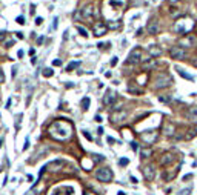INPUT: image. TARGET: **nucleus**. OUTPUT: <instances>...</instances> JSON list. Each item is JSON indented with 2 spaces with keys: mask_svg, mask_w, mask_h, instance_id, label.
<instances>
[{
  "mask_svg": "<svg viewBox=\"0 0 197 195\" xmlns=\"http://www.w3.org/2000/svg\"><path fill=\"white\" fill-rule=\"evenodd\" d=\"M108 143H116V140H114V138H111V137H108Z\"/></svg>",
  "mask_w": 197,
  "mask_h": 195,
  "instance_id": "obj_45",
  "label": "nucleus"
},
{
  "mask_svg": "<svg viewBox=\"0 0 197 195\" xmlns=\"http://www.w3.org/2000/svg\"><path fill=\"white\" fill-rule=\"evenodd\" d=\"M189 178H193V174H188V175H185V177H183V181H186V180H189Z\"/></svg>",
  "mask_w": 197,
  "mask_h": 195,
  "instance_id": "obj_40",
  "label": "nucleus"
},
{
  "mask_svg": "<svg viewBox=\"0 0 197 195\" xmlns=\"http://www.w3.org/2000/svg\"><path fill=\"white\" fill-rule=\"evenodd\" d=\"M176 71H177V74H179V75H182L183 78H186V80H191V82H194V77H193V75H189V74H186V72L183 71L182 68H176Z\"/></svg>",
  "mask_w": 197,
  "mask_h": 195,
  "instance_id": "obj_21",
  "label": "nucleus"
},
{
  "mask_svg": "<svg viewBox=\"0 0 197 195\" xmlns=\"http://www.w3.org/2000/svg\"><path fill=\"white\" fill-rule=\"evenodd\" d=\"M71 131H72V126L66 120H55L48 128L49 135L53 138H55V140H66V138H70L71 137Z\"/></svg>",
  "mask_w": 197,
  "mask_h": 195,
  "instance_id": "obj_1",
  "label": "nucleus"
},
{
  "mask_svg": "<svg viewBox=\"0 0 197 195\" xmlns=\"http://www.w3.org/2000/svg\"><path fill=\"white\" fill-rule=\"evenodd\" d=\"M140 137H142V140H143L146 144H151V143H154L156 140H157V132H156V131L142 132V134H140Z\"/></svg>",
  "mask_w": 197,
  "mask_h": 195,
  "instance_id": "obj_10",
  "label": "nucleus"
},
{
  "mask_svg": "<svg viewBox=\"0 0 197 195\" xmlns=\"http://www.w3.org/2000/svg\"><path fill=\"white\" fill-rule=\"evenodd\" d=\"M2 146H3V140L0 138V148H2Z\"/></svg>",
  "mask_w": 197,
  "mask_h": 195,
  "instance_id": "obj_48",
  "label": "nucleus"
},
{
  "mask_svg": "<svg viewBox=\"0 0 197 195\" xmlns=\"http://www.w3.org/2000/svg\"><path fill=\"white\" fill-rule=\"evenodd\" d=\"M156 65H157V63H156V60H154V58H148L146 62H143V63H142V69H143V71L154 69V68H156Z\"/></svg>",
  "mask_w": 197,
  "mask_h": 195,
  "instance_id": "obj_19",
  "label": "nucleus"
},
{
  "mask_svg": "<svg viewBox=\"0 0 197 195\" xmlns=\"http://www.w3.org/2000/svg\"><path fill=\"white\" fill-rule=\"evenodd\" d=\"M148 52H149L151 57H154V58H156V57H159V55L162 54V48L159 46V45H151V46L148 48Z\"/></svg>",
  "mask_w": 197,
  "mask_h": 195,
  "instance_id": "obj_17",
  "label": "nucleus"
},
{
  "mask_svg": "<svg viewBox=\"0 0 197 195\" xmlns=\"http://www.w3.org/2000/svg\"><path fill=\"white\" fill-rule=\"evenodd\" d=\"M171 83H173V80H171L169 75L160 74V75L154 80V89H163V88H166V86H169Z\"/></svg>",
  "mask_w": 197,
  "mask_h": 195,
  "instance_id": "obj_3",
  "label": "nucleus"
},
{
  "mask_svg": "<svg viewBox=\"0 0 197 195\" xmlns=\"http://www.w3.org/2000/svg\"><path fill=\"white\" fill-rule=\"evenodd\" d=\"M94 120H96V122H97V123H100V122H102V117H100V115H99V114H97V115H96V117H94Z\"/></svg>",
  "mask_w": 197,
  "mask_h": 195,
  "instance_id": "obj_38",
  "label": "nucleus"
},
{
  "mask_svg": "<svg viewBox=\"0 0 197 195\" xmlns=\"http://www.w3.org/2000/svg\"><path fill=\"white\" fill-rule=\"evenodd\" d=\"M83 135H85V137H86L88 140H92V137H91V134L88 132V131H83Z\"/></svg>",
  "mask_w": 197,
  "mask_h": 195,
  "instance_id": "obj_32",
  "label": "nucleus"
},
{
  "mask_svg": "<svg viewBox=\"0 0 197 195\" xmlns=\"http://www.w3.org/2000/svg\"><path fill=\"white\" fill-rule=\"evenodd\" d=\"M171 3H176V2H180V0H169Z\"/></svg>",
  "mask_w": 197,
  "mask_h": 195,
  "instance_id": "obj_47",
  "label": "nucleus"
},
{
  "mask_svg": "<svg viewBox=\"0 0 197 195\" xmlns=\"http://www.w3.org/2000/svg\"><path fill=\"white\" fill-rule=\"evenodd\" d=\"M46 168H48L49 171H53V172H57V171H60V169L63 168V161H62V160H54V161L46 164Z\"/></svg>",
  "mask_w": 197,
  "mask_h": 195,
  "instance_id": "obj_14",
  "label": "nucleus"
},
{
  "mask_svg": "<svg viewBox=\"0 0 197 195\" xmlns=\"http://www.w3.org/2000/svg\"><path fill=\"white\" fill-rule=\"evenodd\" d=\"M53 65L54 66H60V65H62V60H54Z\"/></svg>",
  "mask_w": 197,
  "mask_h": 195,
  "instance_id": "obj_35",
  "label": "nucleus"
},
{
  "mask_svg": "<svg viewBox=\"0 0 197 195\" xmlns=\"http://www.w3.org/2000/svg\"><path fill=\"white\" fill-rule=\"evenodd\" d=\"M90 105H91V98L90 97H83V98H82V109H83V111H88Z\"/></svg>",
  "mask_w": 197,
  "mask_h": 195,
  "instance_id": "obj_22",
  "label": "nucleus"
},
{
  "mask_svg": "<svg viewBox=\"0 0 197 195\" xmlns=\"http://www.w3.org/2000/svg\"><path fill=\"white\" fill-rule=\"evenodd\" d=\"M92 32H94V36H96V37L105 36V34L108 32V26L105 25V23L99 22V23H96V25L92 26Z\"/></svg>",
  "mask_w": 197,
  "mask_h": 195,
  "instance_id": "obj_9",
  "label": "nucleus"
},
{
  "mask_svg": "<svg viewBox=\"0 0 197 195\" xmlns=\"http://www.w3.org/2000/svg\"><path fill=\"white\" fill-rule=\"evenodd\" d=\"M85 195H96V194H92V192H86Z\"/></svg>",
  "mask_w": 197,
  "mask_h": 195,
  "instance_id": "obj_49",
  "label": "nucleus"
},
{
  "mask_svg": "<svg viewBox=\"0 0 197 195\" xmlns=\"http://www.w3.org/2000/svg\"><path fill=\"white\" fill-rule=\"evenodd\" d=\"M169 55H171V58H174V60H183L185 57H186V52H185V49L179 46V45H176V46H173L171 49H169Z\"/></svg>",
  "mask_w": 197,
  "mask_h": 195,
  "instance_id": "obj_5",
  "label": "nucleus"
},
{
  "mask_svg": "<svg viewBox=\"0 0 197 195\" xmlns=\"http://www.w3.org/2000/svg\"><path fill=\"white\" fill-rule=\"evenodd\" d=\"M82 17L92 20V17H94V8H92V5H88V6H85L82 9Z\"/></svg>",
  "mask_w": 197,
  "mask_h": 195,
  "instance_id": "obj_15",
  "label": "nucleus"
},
{
  "mask_svg": "<svg viewBox=\"0 0 197 195\" xmlns=\"http://www.w3.org/2000/svg\"><path fill=\"white\" fill-rule=\"evenodd\" d=\"M16 34H17L18 38H23V34H22V32H16Z\"/></svg>",
  "mask_w": 197,
  "mask_h": 195,
  "instance_id": "obj_46",
  "label": "nucleus"
},
{
  "mask_svg": "<svg viewBox=\"0 0 197 195\" xmlns=\"http://www.w3.org/2000/svg\"><path fill=\"white\" fill-rule=\"evenodd\" d=\"M42 22H43V18H42V17H37L36 18V25H37V26H40V25H42Z\"/></svg>",
  "mask_w": 197,
  "mask_h": 195,
  "instance_id": "obj_33",
  "label": "nucleus"
},
{
  "mask_svg": "<svg viewBox=\"0 0 197 195\" xmlns=\"http://www.w3.org/2000/svg\"><path fill=\"white\" fill-rule=\"evenodd\" d=\"M117 195H125V192H122V191H120V192H119Z\"/></svg>",
  "mask_w": 197,
  "mask_h": 195,
  "instance_id": "obj_50",
  "label": "nucleus"
},
{
  "mask_svg": "<svg viewBox=\"0 0 197 195\" xmlns=\"http://www.w3.org/2000/svg\"><path fill=\"white\" fill-rule=\"evenodd\" d=\"M97 180H99V181H103V183H109V181L112 180L111 169H108V168L99 169V171H97Z\"/></svg>",
  "mask_w": 197,
  "mask_h": 195,
  "instance_id": "obj_6",
  "label": "nucleus"
},
{
  "mask_svg": "<svg viewBox=\"0 0 197 195\" xmlns=\"http://www.w3.org/2000/svg\"><path fill=\"white\" fill-rule=\"evenodd\" d=\"M193 28H194V20L188 16L177 18L174 23V32L179 36H188V32H191Z\"/></svg>",
  "mask_w": 197,
  "mask_h": 195,
  "instance_id": "obj_2",
  "label": "nucleus"
},
{
  "mask_svg": "<svg viewBox=\"0 0 197 195\" xmlns=\"http://www.w3.org/2000/svg\"><path fill=\"white\" fill-rule=\"evenodd\" d=\"M174 160H176V157H174L173 154H169V152H168V154H163V157L160 158V164L162 166H169Z\"/></svg>",
  "mask_w": 197,
  "mask_h": 195,
  "instance_id": "obj_16",
  "label": "nucleus"
},
{
  "mask_svg": "<svg viewBox=\"0 0 197 195\" xmlns=\"http://www.w3.org/2000/svg\"><path fill=\"white\" fill-rule=\"evenodd\" d=\"M188 118H189L191 122L197 123V106H193L188 111Z\"/></svg>",
  "mask_w": 197,
  "mask_h": 195,
  "instance_id": "obj_20",
  "label": "nucleus"
},
{
  "mask_svg": "<svg viewBox=\"0 0 197 195\" xmlns=\"http://www.w3.org/2000/svg\"><path fill=\"white\" fill-rule=\"evenodd\" d=\"M79 65H80V62H71V63H70V65L66 66V71H68V72H71L72 69H75V68H77Z\"/></svg>",
  "mask_w": 197,
  "mask_h": 195,
  "instance_id": "obj_24",
  "label": "nucleus"
},
{
  "mask_svg": "<svg viewBox=\"0 0 197 195\" xmlns=\"http://www.w3.org/2000/svg\"><path fill=\"white\" fill-rule=\"evenodd\" d=\"M42 74H43V77H46V78H48V77H53V75H54V71L51 69V68H45Z\"/></svg>",
  "mask_w": 197,
  "mask_h": 195,
  "instance_id": "obj_25",
  "label": "nucleus"
},
{
  "mask_svg": "<svg viewBox=\"0 0 197 195\" xmlns=\"http://www.w3.org/2000/svg\"><path fill=\"white\" fill-rule=\"evenodd\" d=\"M16 22H17L18 25H23V23H25V18H23V16H18V17L16 18Z\"/></svg>",
  "mask_w": 197,
  "mask_h": 195,
  "instance_id": "obj_29",
  "label": "nucleus"
},
{
  "mask_svg": "<svg viewBox=\"0 0 197 195\" xmlns=\"http://www.w3.org/2000/svg\"><path fill=\"white\" fill-rule=\"evenodd\" d=\"M57 22H59V18L55 17V18H54V23H53V28H54V29L57 28Z\"/></svg>",
  "mask_w": 197,
  "mask_h": 195,
  "instance_id": "obj_41",
  "label": "nucleus"
},
{
  "mask_svg": "<svg viewBox=\"0 0 197 195\" xmlns=\"http://www.w3.org/2000/svg\"><path fill=\"white\" fill-rule=\"evenodd\" d=\"M179 46H182V48H197V37L191 36V34L185 36L179 42Z\"/></svg>",
  "mask_w": 197,
  "mask_h": 195,
  "instance_id": "obj_4",
  "label": "nucleus"
},
{
  "mask_svg": "<svg viewBox=\"0 0 197 195\" xmlns=\"http://www.w3.org/2000/svg\"><path fill=\"white\" fill-rule=\"evenodd\" d=\"M146 29H148V34H157L159 32V22H157V18H151L148 22Z\"/></svg>",
  "mask_w": 197,
  "mask_h": 195,
  "instance_id": "obj_13",
  "label": "nucleus"
},
{
  "mask_svg": "<svg viewBox=\"0 0 197 195\" xmlns=\"http://www.w3.org/2000/svg\"><path fill=\"white\" fill-rule=\"evenodd\" d=\"M140 155H142V158H148V157L151 155V149H142V151H140Z\"/></svg>",
  "mask_w": 197,
  "mask_h": 195,
  "instance_id": "obj_26",
  "label": "nucleus"
},
{
  "mask_svg": "<svg viewBox=\"0 0 197 195\" xmlns=\"http://www.w3.org/2000/svg\"><path fill=\"white\" fill-rule=\"evenodd\" d=\"M196 135H197V126H196V128H193V129H189V131H188V134L185 135V138H186V140H189V138H194Z\"/></svg>",
  "mask_w": 197,
  "mask_h": 195,
  "instance_id": "obj_23",
  "label": "nucleus"
},
{
  "mask_svg": "<svg viewBox=\"0 0 197 195\" xmlns=\"http://www.w3.org/2000/svg\"><path fill=\"white\" fill-rule=\"evenodd\" d=\"M114 102H116V92L108 89L105 92V95H103V105L105 106H111V105H114Z\"/></svg>",
  "mask_w": 197,
  "mask_h": 195,
  "instance_id": "obj_11",
  "label": "nucleus"
},
{
  "mask_svg": "<svg viewBox=\"0 0 197 195\" xmlns=\"http://www.w3.org/2000/svg\"><path fill=\"white\" fill-rule=\"evenodd\" d=\"M131 148H132V151H137V149H139V144L136 142H131Z\"/></svg>",
  "mask_w": 197,
  "mask_h": 195,
  "instance_id": "obj_31",
  "label": "nucleus"
},
{
  "mask_svg": "<svg viewBox=\"0 0 197 195\" xmlns=\"http://www.w3.org/2000/svg\"><path fill=\"white\" fill-rule=\"evenodd\" d=\"M126 115H128V112H126V111L119 109V111H114V112L109 115V120H111L112 123H119V122H123V120H125Z\"/></svg>",
  "mask_w": 197,
  "mask_h": 195,
  "instance_id": "obj_8",
  "label": "nucleus"
},
{
  "mask_svg": "<svg viewBox=\"0 0 197 195\" xmlns=\"http://www.w3.org/2000/svg\"><path fill=\"white\" fill-rule=\"evenodd\" d=\"M143 175L148 181L154 180V177H156V169H154L153 164H146V166H145L143 168Z\"/></svg>",
  "mask_w": 197,
  "mask_h": 195,
  "instance_id": "obj_12",
  "label": "nucleus"
},
{
  "mask_svg": "<svg viewBox=\"0 0 197 195\" xmlns=\"http://www.w3.org/2000/svg\"><path fill=\"white\" fill-rule=\"evenodd\" d=\"M128 163H129V160H128V158H120V161H119V164H120V166H126Z\"/></svg>",
  "mask_w": 197,
  "mask_h": 195,
  "instance_id": "obj_28",
  "label": "nucleus"
},
{
  "mask_svg": "<svg viewBox=\"0 0 197 195\" xmlns=\"http://www.w3.org/2000/svg\"><path fill=\"white\" fill-rule=\"evenodd\" d=\"M77 31L80 32V36H83V37H88V31H86L85 28H82V26H77Z\"/></svg>",
  "mask_w": 197,
  "mask_h": 195,
  "instance_id": "obj_27",
  "label": "nucleus"
},
{
  "mask_svg": "<svg viewBox=\"0 0 197 195\" xmlns=\"http://www.w3.org/2000/svg\"><path fill=\"white\" fill-rule=\"evenodd\" d=\"M28 148H29V140L26 138V142H25V144H23V151H26Z\"/></svg>",
  "mask_w": 197,
  "mask_h": 195,
  "instance_id": "obj_34",
  "label": "nucleus"
},
{
  "mask_svg": "<svg viewBox=\"0 0 197 195\" xmlns=\"http://www.w3.org/2000/svg\"><path fill=\"white\" fill-rule=\"evenodd\" d=\"M159 100L165 103V102H169V97H159Z\"/></svg>",
  "mask_w": 197,
  "mask_h": 195,
  "instance_id": "obj_36",
  "label": "nucleus"
},
{
  "mask_svg": "<svg viewBox=\"0 0 197 195\" xmlns=\"http://www.w3.org/2000/svg\"><path fill=\"white\" fill-rule=\"evenodd\" d=\"M3 82H5V74L0 71V83H3Z\"/></svg>",
  "mask_w": 197,
  "mask_h": 195,
  "instance_id": "obj_39",
  "label": "nucleus"
},
{
  "mask_svg": "<svg viewBox=\"0 0 197 195\" xmlns=\"http://www.w3.org/2000/svg\"><path fill=\"white\" fill-rule=\"evenodd\" d=\"M117 65V57H114L112 60H111V66H116Z\"/></svg>",
  "mask_w": 197,
  "mask_h": 195,
  "instance_id": "obj_37",
  "label": "nucleus"
},
{
  "mask_svg": "<svg viewBox=\"0 0 197 195\" xmlns=\"http://www.w3.org/2000/svg\"><path fill=\"white\" fill-rule=\"evenodd\" d=\"M174 132H176V126L173 123H166L163 126V134L165 135H168V137H173L174 135Z\"/></svg>",
  "mask_w": 197,
  "mask_h": 195,
  "instance_id": "obj_18",
  "label": "nucleus"
},
{
  "mask_svg": "<svg viewBox=\"0 0 197 195\" xmlns=\"http://www.w3.org/2000/svg\"><path fill=\"white\" fill-rule=\"evenodd\" d=\"M2 180H6V172H3V175H2ZM2 186H3V181H2Z\"/></svg>",
  "mask_w": 197,
  "mask_h": 195,
  "instance_id": "obj_42",
  "label": "nucleus"
},
{
  "mask_svg": "<svg viewBox=\"0 0 197 195\" xmlns=\"http://www.w3.org/2000/svg\"><path fill=\"white\" fill-rule=\"evenodd\" d=\"M97 132H99V135H102V134H103V128H99V131H97Z\"/></svg>",
  "mask_w": 197,
  "mask_h": 195,
  "instance_id": "obj_44",
  "label": "nucleus"
},
{
  "mask_svg": "<svg viewBox=\"0 0 197 195\" xmlns=\"http://www.w3.org/2000/svg\"><path fill=\"white\" fill-rule=\"evenodd\" d=\"M142 60V49L140 48H134L129 55H128V63H131V65H134V63H139Z\"/></svg>",
  "mask_w": 197,
  "mask_h": 195,
  "instance_id": "obj_7",
  "label": "nucleus"
},
{
  "mask_svg": "<svg viewBox=\"0 0 197 195\" xmlns=\"http://www.w3.org/2000/svg\"><path fill=\"white\" fill-rule=\"evenodd\" d=\"M189 194H191V189H183L179 195H189Z\"/></svg>",
  "mask_w": 197,
  "mask_h": 195,
  "instance_id": "obj_30",
  "label": "nucleus"
},
{
  "mask_svg": "<svg viewBox=\"0 0 197 195\" xmlns=\"http://www.w3.org/2000/svg\"><path fill=\"white\" fill-rule=\"evenodd\" d=\"M42 42H43V37H39V40H37V43H39V45H42Z\"/></svg>",
  "mask_w": 197,
  "mask_h": 195,
  "instance_id": "obj_43",
  "label": "nucleus"
}]
</instances>
